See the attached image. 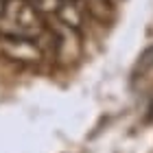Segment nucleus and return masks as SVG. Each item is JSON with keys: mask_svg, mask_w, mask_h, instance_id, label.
Instances as JSON below:
<instances>
[{"mask_svg": "<svg viewBox=\"0 0 153 153\" xmlns=\"http://www.w3.org/2000/svg\"><path fill=\"white\" fill-rule=\"evenodd\" d=\"M4 9H7V0H0V16L4 13Z\"/></svg>", "mask_w": 153, "mask_h": 153, "instance_id": "obj_8", "label": "nucleus"}, {"mask_svg": "<svg viewBox=\"0 0 153 153\" xmlns=\"http://www.w3.org/2000/svg\"><path fill=\"white\" fill-rule=\"evenodd\" d=\"M24 2H31V0H24Z\"/></svg>", "mask_w": 153, "mask_h": 153, "instance_id": "obj_9", "label": "nucleus"}, {"mask_svg": "<svg viewBox=\"0 0 153 153\" xmlns=\"http://www.w3.org/2000/svg\"><path fill=\"white\" fill-rule=\"evenodd\" d=\"M46 31L44 16L24 0H7V9L0 16V35H18L37 39Z\"/></svg>", "mask_w": 153, "mask_h": 153, "instance_id": "obj_1", "label": "nucleus"}, {"mask_svg": "<svg viewBox=\"0 0 153 153\" xmlns=\"http://www.w3.org/2000/svg\"><path fill=\"white\" fill-rule=\"evenodd\" d=\"M85 18H88V13L83 9L81 0H64L61 7H59V11L55 13V20H57L59 24L68 26V29H72V31H81Z\"/></svg>", "mask_w": 153, "mask_h": 153, "instance_id": "obj_4", "label": "nucleus"}, {"mask_svg": "<svg viewBox=\"0 0 153 153\" xmlns=\"http://www.w3.org/2000/svg\"><path fill=\"white\" fill-rule=\"evenodd\" d=\"M61 2H64V0H31V4L35 7V9H37V11H39L44 18H51V16H55V13L59 11Z\"/></svg>", "mask_w": 153, "mask_h": 153, "instance_id": "obj_7", "label": "nucleus"}, {"mask_svg": "<svg viewBox=\"0 0 153 153\" xmlns=\"http://www.w3.org/2000/svg\"><path fill=\"white\" fill-rule=\"evenodd\" d=\"M83 9H85L88 16H92L94 20H101V22H105V20L112 18L114 13V2L112 0H81Z\"/></svg>", "mask_w": 153, "mask_h": 153, "instance_id": "obj_5", "label": "nucleus"}, {"mask_svg": "<svg viewBox=\"0 0 153 153\" xmlns=\"http://www.w3.org/2000/svg\"><path fill=\"white\" fill-rule=\"evenodd\" d=\"M0 53L20 66H37L44 59V48L37 39L18 35H0Z\"/></svg>", "mask_w": 153, "mask_h": 153, "instance_id": "obj_2", "label": "nucleus"}, {"mask_svg": "<svg viewBox=\"0 0 153 153\" xmlns=\"http://www.w3.org/2000/svg\"><path fill=\"white\" fill-rule=\"evenodd\" d=\"M53 39H55V53L61 61H74L81 53L79 44V31H72L64 24H55L53 26Z\"/></svg>", "mask_w": 153, "mask_h": 153, "instance_id": "obj_3", "label": "nucleus"}, {"mask_svg": "<svg viewBox=\"0 0 153 153\" xmlns=\"http://www.w3.org/2000/svg\"><path fill=\"white\" fill-rule=\"evenodd\" d=\"M151 68H153V46H149L147 51L138 57V64H136V68H134V76L138 79V76L147 74Z\"/></svg>", "mask_w": 153, "mask_h": 153, "instance_id": "obj_6", "label": "nucleus"}]
</instances>
